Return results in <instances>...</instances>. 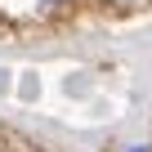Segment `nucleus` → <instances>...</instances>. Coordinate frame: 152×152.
<instances>
[{
  "label": "nucleus",
  "instance_id": "f257e3e1",
  "mask_svg": "<svg viewBox=\"0 0 152 152\" xmlns=\"http://www.w3.org/2000/svg\"><path fill=\"white\" fill-rule=\"evenodd\" d=\"M121 5H139V0H121Z\"/></svg>",
  "mask_w": 152,
  "mask_h": 152
},
{
  "label": "nucleus",
  "instance_id": "f03ea898",
  "mask_svg": "<svg viewBox=\"0 0 152 152\" xmlns=\"http://www.w3.org/2000/svg\"><path fill=\"white\" fill-rule=\"evenodd\" d=\"M45 5H58V0H45Z\"/></svg>",
  "mask_w": 152,
  "mask_h": 152
}]
</instances>
